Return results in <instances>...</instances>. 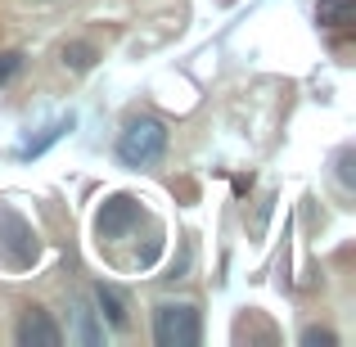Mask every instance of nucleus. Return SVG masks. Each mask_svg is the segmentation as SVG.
Returning a JSON list of instances; mask_svg holds the SVG:
<instances>
[{
    "label": "nucleus",
    "instance_id": "obj_5",
    "mask_svg": "<svg viewBox=\"0 0 356 347\" xmlns=\"http://www.w3.org/2000/svg\"><path fill=\"white\" fill-rule=\"evenodd\" d=\"M18 347H59L63 343V330L54 325V316L45 307H27L23 321H18Z\"/></svg>",
    "mask_w": 356,
    "mask_h": 347
},
{
    "label": "nucleus",
    "instance_id": "obj_3",
    "mask_svg": "<svg viewBox=\"0 0 356 347\" xmlns=\"http://www.w3.org/2000/svg\"><path fill=\"white\" fill-rule=\"evenodd\" d=\"M36 252H41V243H36L32 226H27L18 212L0 208V257H5L9 266H32Z\"/></svg>",
    "mask_w": 356,
    "mask_h": 347
},
{
    "label": "nucleus",
    "instance_id": "obj_1",
    "mask_svg": "<svg viewBox=\"0 0 356 347\" xmlns=\"http://www.w3.org/2000/svg\"><path fill=\"white\" fill-rule=\"evenodd\" d=\"M167 154V127L158 118H136L118 136V158L127 167H149Z\"/></svg>",
    "mask_w": 356,
    "mask_h": 347
},
{
    "label": "nucleus",
    "instance_id": "obj_6",
    "mask_svg": "<svg viewBox=\"0 0 356 347\" xmlns=\"http://www.w3.org/2000/svg\"><path fill=\"white\" fill-rule=\"evenodd\" d=\"M95 307H99V316H104L108 325H113V330H127V298L118 293L113 284H95Z\"/></svg>",
    "mask_w": 356,
    "mask_h": 347
},
{
    "label": "nucleus",
    "instance_id": "obj_12",
    "mask_svg": "<svg viewBox=\"0 0 356 347\" xmlns=\"http://www.w3.org/2000/svg\"><path fill=\"white\" fill-rule=\"evenodd\" d=\"M334 343H339V339H334V330H316V325H312V330H302V347H334Z\"/></svg>",
    "mask_w": 356,
    "mask_h": 347
},
{
    "label": "nucleus",
    "instance_id": "obj_4",
    "mask_svg": "<svg viewBox=\"0 0 356 347\" xmlns=\"http://www.w3.org/2000/svg\"><path fill=\"white\" fill-rule=\"evenodd\" d=\"M136 221H140V203L131 199V194H113V199H104V208H99L95 230H99V239H122Z\"/></svg>",
    "mask_w": 356,
    "mask_h": 347
},
{
    "label": "nucleus",
    "instance_id": "obj_8",
    "mask_svg": "<svg viewBox=\"0 0 356 347\" xmlns=\"http://www.w3.org/2000/svg\"><path fill=\"white\" fill-rule=\"evenodd\" d=\"M95 59H99V50L90 41H68L63 45V68H72V72H90Z\"/></svg>",
    "mask_w": 356,
    "mask_h": 347
},
{
    "label": "nucleus",
    "instance_id": "obj_9",
    "mask_svg": "<svg viewBox=\"0 0 356 347\" xmlns=\"http://www.w3.org/2000/svg\"><path fill=\"white\" fill-rule=\"evenodd\" d=\"M63 131H72V118H63V122H54V127H45V136H41V140H32V145L23 149V158H36V154H45V149H50L54 140L63 136Z\"/></svg>",
    "mask_w": 356,
    "mask_h": 347
},
{
    "label": "nucleus",
    "instance_id": "obj_11",
    "mask_svg": "<svg viewBox=\"0 0 356 347\" xmlns=\"http://www.w3.org/2000/svg\"><path fill=\"white\" fill-rule=\"evenodd\" d=\"M77 325H81V343H99V330H95V312L77 307Z\"/></svg>",
    "mask_w": 356,
    "mask_h": 347
},
{
    "label": "nucleus",
    "instance_id": "obj_2",
    "mask_svg": "<svg viewBox=\"0 0 356 347\" xmlns=\"http://www.w3.org/2000/svg\"><path fill=\"white\" fill-rule=\"evenodd\" d=\"M203 339L199 307L190 302H163L154 312V343L158 347H194Z\"/></svg>",
    "mask_w": 356,
    "mask_h": 347
},
{
    "label": "nucleus",
    "instance_id": "obj_13",
    "mask_svg": "<svg viewBox=\"0 0 356 347\" xmlns=\"http://www.w3.org/2000/svg\"><path fill=\"white\" fill-rule=\"evenodd\" d=\"M18 68H23V54H18V50H9V54H0V86H5V81L9 77H14V72Z\"/></svg>",
    "mask_w": 356,
    "mask_h": 347
},
{
    "label": "nucleus",
    "instance_id": "obj_10",
    "mask_svg": "<svg viewBox=\"0 0 356 347\" xmlns=\"http://www.w3.org/2000/svg\"><path fill=\"white\" fill-rule=\"evenodd\" d=\"M352 163H356V149H339V181H343V190H352V185H356Z\"/></svg>",
    "mask_w": 356,
    "mask_h": 347
},
{
    "label": "nucleus",
    "instance_id": "obj_7",
    "mask_svg": "<svg viewBox=\"0 0 356 347\" xmlns=\"http://www.w3.org/2000/svg\"><path fill=\"white\" fill-rule=\"evenodd\" d=\"M352 14H356V0H321V5H316V23L334 27V32H343V27L352 23Z\"/></svg>",
    "mask_w": 356,
    "mask_h": 347
}]
</instances>
